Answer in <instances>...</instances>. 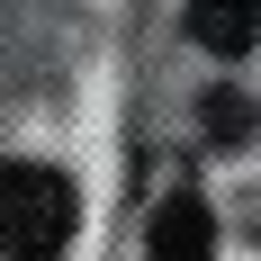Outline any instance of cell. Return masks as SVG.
I'll return each mask as SVG.
<instances>
[{"label": "cell", "instance_id": "cell-2", "mask_svg": "<svg viewBox=\"0 0 261 261\" xmlns=\"http://www.w3.org/2000/svg\"><path fill=\"white\" fill-rule=\"evenodd\" d=\"M153 261H207L216 252V216H207V198L198 189H171L153 207V243H144Z\"/></svg>", "mask_w": 261, "mask_h": 261}, {"label": "cell", "instance_id": "cell-1", "mask_svg": "<svg viewBox=\"0 0 261 261\" xmlns=\"http://www.w3.org/2000/svg\"><path fill=\"white\" fill-rule=\"evenodd\" d=\"M72 234V180L54 162H9L0 171V252L9 261H54Z\"/></svg>", "mask_w": 261, "mask_h": 261}, {"label": "cell", "instance_id": "cell-4", "mask_svg": "<svg viewBox=\"0 0 261 261\" xmlns=\"http://www.w3.org/2000/svg\"><path fill=\"white\" fill-rule=\"evenodd\" d=\"M243 126H252V108H243L234 90H216L207 99V135H243Z\"/></svg>", "mask_w": 261, "mask_h": 261}, {"label": "cell", "instance_id": "cell-3", "mask_svg": "<svg viewBox=\"0 0 261 261\" xmlns=\"http://www.w3.org/2000/svg\"><path fill=\"white\" fill-rule=\"evenodd\" d=\"M189 36L207 54H252L261 45V0H189Z\"/></svg>", "mask_w": 261, "mask_h": 261}]
</instances>
